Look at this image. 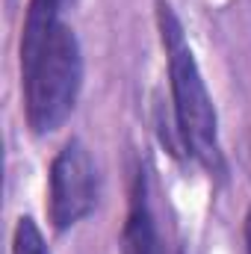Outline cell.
I'll return each instance as SVG.
<instances>
[{
    "label": "cell",
    "instance_id": "7a4b0ae2",
    "mask_svg": "<svg viewBox=\"0 0 251 254\" xmlns=\"http://www.w3.org/2000/svg\"><path fill=\"white\" fill-rule=\"evenodd\" d=\"M21 74L27 125L39 136L54 133L71 116L83 83V57L74 30L60 21L45 39L36 60L21 68Z\"/></svg>",
    "mask_w": 251,
    "mask_h": 254
},
{
    "label": "cell",
    "instance_id": "3957f363",
    "mask_svg": "<svg viewBox=\"0 0 251 254\" xmlns=\"http://www.w3.org/2000/svg\"><path fill=\"white\" fill-rule=\"evenodd\" d=\"M98 201V178L89 148L80 139H71L60 148L51 163V192L48 213L57 231L74 228L95 210Z\"/></svg>",
    "mask_w": 251,
    "mask_h": 254
},
{
    "label": "cell",
    "instance_id": "277c9868",
    "mask_svg": "<svg viewBox=\"0 0 251 254\" xmlns=\"http://www.w3.org/2000/svg\"><path fill=\"white\" fill-rule=\"evenodd\" d=\"M60 6H63V0H30L27 18H24V33H21V68H27L36 60V54L42 51L45 39L60 24L57 21Z\"/></svg>",
    "mask_w": 251,
    "mask_h": 254
},
{
    "label": "cell",
    "instance_id": "8992f818",
    "mask_svg": "<svg viewBox=\"0 0 251 254\" xmlns=\"http://www.w3.org/2000/svg\"><path fill=\"white\" fill-rule=\"evenodd\" d=\"M12 254H51L45 246V237L39 231V225L30 216H21L12 234Z\"/></svg>",
    "mask_w": 251,
    "mask_h": 254
},
{
    "label": "cell",
    "instance_id": "5b68a950",
    "mask_svg": "<svg viewBox=\"0 0 251 254\" xmlns=\"http://www.w3.org/2000/svg\"><path fill=\"white\" fill-rule=\"evenodd\" d=\"M157 237H154V222L145 204V190L142 181H136L130 213H127L125 231H122V254H154Z\"/></svg>",
    "mask_w": 251,
    "mask_h": 254
},
{
    "label": "cell",
    "instance_id": "52a82bcc",
    "mask_svg": "<svg viewBox=\"0 0 251 254\" xmlns=\"http://www.w3.org/2000/svg\"><path fill=\"white\" fill-rule=\"evenodd\" d=\"M246 249L251 254V210H249V216H246Z\"/></svg>",
    "mask_w": 251,
    "mask_h": 254
},
{
    "label": "cell",
    "instance_id": "6da1fadb",
    "mask_svg": "<svg viewBox=\"0 0 251 254\" xmlns=\"http://www.w3.org/2000/svg\"><path fill=\"white\" fill-rule=\"evenodd\" d=\"M157 24H160V39H163L166 60H169V83H172L178 133L189 154L207 172L219 175L225 169V160H222V145H219L216 107L201 77V68L195 63V54L187 42L184 24L166 0L157 3Z\"/></svg>",
    "mask_w": 251,
    "mask_h": 254
}]
</instances>
